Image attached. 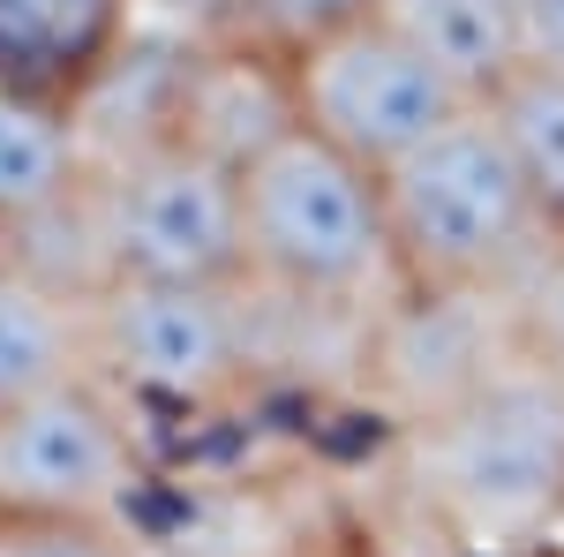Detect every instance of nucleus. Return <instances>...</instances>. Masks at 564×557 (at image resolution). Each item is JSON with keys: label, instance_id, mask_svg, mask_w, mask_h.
Masks as SVG:
<instances>
[{"label": "nucleus", "instance_id": "1", "mask_svg": "<svg viewBox=\"0 0 564 557\" xmlns=\"http://www.w3.org/2000/svg\"><path fill=\"white\" fill-rule=\"evenodd\" d=\"M241 279L279 309L377 324L391 301H406L384 173L332 151L324 136L286 129L241 167Z\"/></svg>", "mask_w": 564, "mask_h": 557}, {"label": "nucleus", "instance_id": "2", "mask_svg": "<svg viewBox=\"0 0 564 557\" xmlns=\"http://www.w3.org/2000/svg\"><path fill=\"white\" fill-rule=\"evenodd\" d=\"M384 218L406 294L512 301L527 271L557 249L489 106H467L399 167H384Z\"/></svg>", "mask_w": 564, "mask_h": 557}, {"label": "nucleus", "instance_id": "3", "mask_svg": "<svg viewBox=\"0 0 564 557\" xmlns=\"http://www.w3.org/2000/svg\"><path fill=\"white\" fill-rule=\"evenodd\" d=\"M414 490L467 543H527L564 513V392L520 346L414 415Z\"/></svg>", "mask_w": 564, "mask_h": 557}, {"label": "nucleus", "instance_id": "4", "mask_svg": "<svg viewBox=\"0 0 564 557\" xmlns=\"http://www.w3.org/2000/svg\"><path fill=\"white\" fill-rule=\"evenodd\" d=\"M90 218L113 279H174V287H234L241 279V173L181 143L143 136L90 159Z\"/></svg>", "mask_w": 564, "mask_h": 557}, {"label": "nucleus", "instance_id": "5", "mask_svg": "<svg viewBox=\"0 0 564 557\" xmlns=\"http://www.w3.org/2000/svg\"><path fill=\"white\" fill-rule=\"evenodd\" d=\"M257 294L174 287V279H113L90 294V369L135 415H212L257 369Z\"/></svg>", "mask_w": 564, "mask_h": 557}, {"label": "nucleus", "instance_id": "6", "mask_svg": "<svg viewBox=\"0 0 564 557\" xmlns=\"http://www.w3.org/2000/svg\"><path fill=\"white\" fill-rule=\"evenodd\" d=\"M151 490V437L98 369L0 415V519L121 527Z\"/></svg>", "mask_w": 564, "mask_h": 557}, {"label": "nucleus", "instance_id": "7", "mask_svg": "<svg viewBox=\"0 0 564 557\" xmlns=\"http://www.w3.org/2000/svg\"><path fill=\"white\" fill-rule=\"evenodd\" d=\"M294 76V121L308 136H324L332 151L361 159L369 173L399 167L414 143H430L444 121H459L467 106H481L475 90H459L436 68L422 45L406 39L399 23L369 15L347 23L332 39L286 53Z\"/></svg>", "mask_w": 564, "mask_h": 557}, {"label": "nucleus", "instance_id": "8", "mask_svg": "<svg viewBox=\"0 0 564 557\" xmlns=\"http://www.w3.org/2000/svg\"><path fill=\"white\" fill-rule=\"evenodd\" d=\"M294 121V76L286 53L241 39V31H212L174 61L166 76V136L212 151L241 173L257 151H271Z\"/></svg>", "mask_w": 564, "mask_h": 557}, {"label": "nucleus", "instance_id": "9", "mask_svg": "<svg viewBox=\"0 0 564 557\" xmlns=\"http://www.w3.org/2000/svg\"><path fill=\"white\" fill-rule=\"evenodd\" d=\"M143 0H0V90L76 106L135 53Z\"/></svg>", "mask_w": 564, "mask_h": 557}, {"label": "nucleus", "instance_id": "10", "mask_svg": "<svg viewBox=\"0 0 564 557\" xmlns=\"http://www.w3.org/2000/svg\"><path fill=\"white\" fill-rule=\"evenodd\" d=\"M90 369V301L31 264H0V415Z\"/></svg>", "mask_w": 564, "mask_h": 557}, {"label": "nucleus", "instance_id": "11", "mask_svg": "<svg viewBox=\"0 0 564 557\" xmlns=\"http://www.w3.org/2000/svg\"><path fill=\"white\" fill-rule=\"evenodd\" d=\"M90 181V136L76 106H53L31 90H0V218L23 234L61 212Z\"/></svg>", "mask_w": 564, "mask_h": 557}, {"label": "nucleus", "instance_id": "12", "mask_svg": "<svg viewBox=\"0 0 564 557\" xmlns=\"http://www.w3.org/2000/svg\"><path fill=\"white\" fill-rule=\"evenodd\" d=\"M377 15L399 23L452 84L475 90V98H489L527 61L520 0H384Z\"/></svg>", "mask_w": 564, "mask_h": 557}, {"label": "nucleus", "instance_id": "13", "mask_svg": "<svg viewBox=\"0 0 564 557\" xmlns=\"http://www.w3.org/2000/svg\"><path fill=\"white\" fill-rule=\"evenodd\" d=\"M481 106H489V121H497L505 143H512L527 196L542 204L550 234L564 242V68H550V61H520Z\"/></svg>", "mask_w": 564, "mask_h": 557}, {"label": "nucleus", "instance_id": "14", "mask_svg": "<svg viewBox=\"0 0 564 557\" xmlns=\"http://www.w3.org/2000/svg\"><path fill=\"white\" fill-rule=\"evenodd\" d=\"M377 8H384V0H226L234 31L271 45V53H302V45L332 39V31H347V23H369Z\"/></svg>", "mask_w": 564, "mask_h": 557}, {"label": "nucleus", "instance_id": "15", "mask_svg": "<svg viewBox=\"0 0 564 557\" xmlns=\"http://www.w3.org/2000/svg\"><path fill=\"white\" fill-rule=\"evenodd\" d=\"M512 346L564 392V242L527 271V287L512 294Z\"/></svg>", "mask_w": 564, "mask_h": 557}, {"label": "nucleus", "instance_id": "16", "mask_svg": "<svg viewBox=\"0 0 564 557\" xmlns=\"http://www.w3.org/2000/svg\"><path fill=\"white\" fill-rule=\"evenodd\" d=\"M0 557H135L121 527H53V519H0Z\"/></svg>", "mask_w": 564, "mask_h": 557}, {"label": "nucleus", "instance_id": "17", "mask_svg": "<svg viewBox=\"0 0 564 557\" xmlns=\"http://www.w3.org/2000/svg\"><path fill=\"white\" fill-rule=\"evenodd\" d=\"M520 39H527V61L564 68V0H520Z\"/></svg>", "mask_w": 564, "mask_h": 557}, {"label": "nucleus", "instance_id": "18", "mask_svg": "<svg viewBox=\"0 0 564 557\" xmlns=\"http://www.w3.org/2000/svg\"><path fill=\"white\" fill-rule=\"evenodd\" d=\"M0 264H15V226L0 218Z\"/></svg>", "mask_w": 564, "mask_h": 557}]
</instances>
